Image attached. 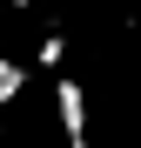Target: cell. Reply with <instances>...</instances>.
Here are the masks:
<instances>
[{"label": "cell", "instance_id": "5b68a950", "mask_svg": "<svg viewBox=\"0 0 141 148\" xmlns=\"http://www.w3.org/2000/svg\"><path fill=\"white\" fill-rule=\"evenodd\" d=\"M0 128H7V108H0Z\"/></svg>", "mask_w": 141, "mask_h": 148}, {"label": "cell", "instance_id": "6da1fadb", "mask_svg": "<svg viewBox=\"0 0 141 148\" xmlns=\"http://www.w3.org/2000/svg\"><path fill=\"white\" fill-rule=\"evenodd\" d=\"M54 108H61V135H67V148H87V94H81V81H67V74H61Z\"/></svg>", "mask_w": 141, "mask_h": 148}, {"label": "cell", "instance_id": "7a4b0ae2", "mask_svg": "<svg viewBox=\"0 0 141 148\" xmlns=\"http://www.w3.org/2000/svg\"><path fill=\"white\" fill-rule=\"evenodd\" d=\"M20 88H27V67H20V61H7V54H0V108H7L14 101V94Z\"/></svg>", "mask_w": 141, "mask_h": 148}, {"label": "cell", "instance_id": "277c9868", "mask_svg": "<svg viewBox=\"0 0 141 148\" xmlns=\"http://www.w3.org/2000/svg\"><path fill=\"white\" fill-rule=\"evenodd\" d=\"M7 7H34V0H7Z\"/></svg>", "mask_w": 141, "mask_h": 148}, {"label": "cell", "instance_id": "3957f363", "mask_svg": "<svg viewBox=\"0 0 141 148\" xmlns=\"http://www.w3.org/2000/svg\"><path fill=\"white\" fill-rule=\"evenodd\" d=\"M61 54H67V40H61V34H47V40L34 47V61H40V67H61Z\"/></svg>", "mask_w": 141, "mask_h": 148}]
</instances>
